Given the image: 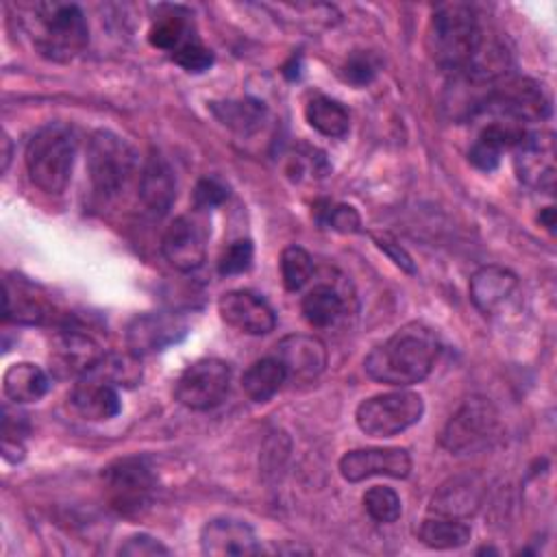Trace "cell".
I'll list each match as a JSON object with an SVG mask.
<instances>
[{"label": "cell", "mask_w": 557, "mask_h": 557, "mask_svg": "<svg viewBox=\"0 0 557 557\" xmlns=\"http://www.w3.org/2000/svg\"><path fill=\"white\" fill-rule=\"evenodd\" d=\"M72 405L87 420H109L122 409L117 387L94 374L78 376L72 389Z\"/></svg>", "instance_id": "21"}, {"label": "cell", "mask_w": 557, "mask_h": 557, "mask_svg": "<svg viewBox=\"0 0 557 557\" xmlns=\"http://www.w3.org/2000/svg\"><path fill=\"white\" fill-rule=\"evenodd\" d=\"M139 198L144 207L161 218L170 211L176 198V181L172 168L161 154H150L139 176Z\"/></svg>", "instance_id": "20"}, {"label": "cell", "mask_w": 557, "mask_h": 557, "mask_svg": "<svg viewBox=\"0 0 557 557\" xmlns=\"http://www.w3.org/2000/svg\"><path fill=\"white\" fill-rule=\"evenodd\" d=\"M411 470V457L405 448H357L339 459V474L348 483L372 476L405 479Z\"/></svg>", "instance_id": "12"}, {"label": "cell", "mask_w": 557, "mask_h": 557, "mask_svg": "<svg viewBox=\"0 0 557 557\" xmlns=\"http://www.w3.org/2000/svg\"><path fill=\"white\" fill-rule=\"evenodd\" d=\"M87 174L100 198H115L135 174V150L113 131H94L87 144Z\"/></svg>", "instance_id": "5"}, {"label": "cell", "mask_w": 557, "mask_h": 557, "mask_svg": "<svg viewBox=\"0 0 557 557\" xmlns=\"http://www.w3.org/2000/svg\"><path fill=\"white\" fill-rule=\"evenodd\" d=\"M472 531L466 524V520L457 518H444V516H429L418 531V537L424 546L435 550H448L459 548L470 540Z\"/></svg>", "instance_id": "24"}, {"label": "cell", "mask_w": 557, "mask_h": 557, "mask_svg": "<svg viewBox=\"0 0 557 557\" xmlns=\"http://www.w3.org/2000/svg\"><path fill=\"white\" fill-rule=\"evenodd\" d=\"M276 359L283 363L287 379L311 383L326 368V346L313 335H287L276 344Z\"/></svg>", "instance_id": "14"}, {"label": "cell", "mask_w": 557, "mask_h": 557, "mask_svg": "<svg viewBox=\"0 0 557 557\" xmlns=\"http://www.w3.org/2000/svg\"><path fill=\"white\" fill-rule=\"evenodd\" d=\"M518 289V276L503 265H483L470 278V300L483 315L500 313Z\"/></svg>", "instance_id": "17"}, {"label": "cell", "mask_w": 557, "mask_h": 557, "mask_svg": "<svg viewBox=\"0 0 557 557\" xmlns=\"http://www.w3.org/2000/svg\"><path fill=\"white\" fill-rule=\"evenodd\" d=\"M163 257L181 272H191L205 263L207 244L205 231L189 218H176L163 233L161 239Z\"/></svg>", "instance_id": "16"}, {"label": "cell", "mask_w": 557, "mask_h": 557, "mask_svg": "<svg viewBox=\"0 0 557 557\" xmlns=\"http://www.w3.org/2000/svg\"><path fill=\"white\" fill-rule=\"evenodd\" d=\"M228 189L218 178H200L194 189V202L198 209H211L224 202Z\"/></svg>", "instance_id": "38"}, {"label": "cell", "mask_w": 557, "mask_h": 557, "mask_svg": "<svg viewBox=\"0 0 557 557\" xmlns=\"http://www.w3.org/2000/svg\"><path fill=\"white\" fill-rule=\"evenodd\" d=\"M424 416V400L411 389H396L370 396L355 411L357 426L370 437H392Z\"/></svg>", "instance_id": "6"}, {"label": "cell", "mask_w": 557, "mask_h": 557, "mask_svg": "<svg viewBox=\"0 0 557 557\" xmlns=\"http://www.w3.org/2000/svg\"><path fill=\"white\" fill-rule=\"evenodd\" d=\"M200 550L209 557L255 555L261 550L250 524L237 518H213L200 531Z\"/></svg>", "instance_id": "15"}, {"label": "cell", "mask_w": 557, "mask_h": 557, "mask_svg": "<svg viewBox=\"0 0 557 557\" xmlns=\"http://www.w3.org/2000/svg\"><path fill=\"white\" fill-rule=\"evenodd\" d=\"M540 222H544L546 228L553 231V226H555V211H553V207H546L544 215H540Z\"/></svg>", "instance_id": "41"}, {"label": "cell", "mask_w": 557, "mask_h": 557, "mask_svg": "<svg viewBox=\"0 0 557 557\" xmlns=\"http://www.w3.org/2000/svg\"><path fill=\"white\" fill-rule=\"evenodd\" d=\"M2 387L9 400L22 405V403H35L39 400L48 387H50V379L48 374L30 363V361H15L4 370L2 376Z\"/></svg>", "instance_id": "22"}, {"label": "cell", "mask_w": 557, "mask_h": 557, "mask_svg": "<svg viewBox=\"0 0 557 557\" xmlns=\"http://www.w3.org/2000/svg\"><path fill=\"white\" fill-rule=\"evenodd\" d=\"M363 507L368 511V516L381 524H389L396 522L400 518L403 505H400V496L385 485H374L363 494Z\"/></svg>", "instance_id": "32"}, {"label": "cell", "mask_w": 557, "mask_h": 557, "mask_svg": "<svg viewBox=\"0 0 557 557\" xmlns=\"http://www.w3.org/2000/svg\"><path fill=\"white\" fill-rule=\"evenodd\" d=\"M252 242L250 239H237L233 242L220 257L218 261V270L222 276H233V274H242L252 265Z\"/></svg>", "instance_id": "33"}, {"label": "cell", "mask_w": 557, "mask_h": 557, "mask_svg": "<svg viewBox=\"0 0 557 557\" xmlns=\"http://www.w3.org/2000/svg\"><path fill=\"white\" fill-rule=\"evenodd\" d=\"M376 70H379L376 59L370 52H355L342 65V78L355 87H363L372 83V78L376 76Z\"/></svg>", "instance_id": "35"}, {"label": "cell", "mask_w": 557, "mask_h": 557, "mask_svg": "<svg viewBox=\"0 0 557 557\" xmlns=\"http://www.w3.org/2000/svg\"><path fill=\"white\" fill-rule=\"evenodd\" d=\"M117 553L126 555V557H157V555H168L170 548L163 546L157 537H152L148 533H137V535H131L117 548Z\"/></svg>", "instance_id": "37"}, {"label": "cell", "mask_w": 557, "mask_h": 557, "mask_svg": "<svg viewBox=\"0 0 557 557\" xmlns=\"http://www.w3.org/2000/svg\"><path fill=\"white\" fill-rule=\"evenodd\" d=\"M187 320L174 311H150L131 320L126 346L135 357L159 352L187 335Z\"/></svg>", "instance_id": "10"}, {"label": "cell", "mask_w": 557, "mask_h": 557, "mask_svg": "<svg viewBox=\"0 0 557 557\" xmlns=\"http://www.w3.org/2000/svg\"><path fill=\"white\" fill-rule=\"evenodd\" d=\"M307 122L326 137H344L350 126L348 111L333 98L315 96L305 107Z\"/></svg>", "instance_id": "27"}, {"label": "cell", "mask_w": 557, "mask_h": 557, "mask_svg": "<svg viewBox=\"0 0 557 557\" xmlns=\"http://www.w3.org/2000/svg\"><path fill=\"white\" fill-rule=\"evenodd\" d=\"M11 161V139L7 137V133L2 135V172H7Z\"/></svg>", "instance_id": "40"}, {"label": "cell", "mask_w": 557, "mask_h": 557, "mask_svg": "<svg viewBox=\"0 0 557 557\" xmlns=\"http://www.w3.org/2000/svg\"><path fill=\"white\" fill-rule=\"evenodd\" d=\"M46 305L39 296H35V292H30L28 287H17L13 289V285L9 281H4V320H15V322H24V324H35L41 322L48 313H46Z\"/></svg>", "instance_id": "30"}, {"label": "cell", "mask_w": 557, "mask_h": 557, "mask_svg": "<svg viewBox=\"0 0 557 557\" xmlns=\"http://www.w3.org/2000/svg\"><path fill=\"white\" fill-rule=\"evenodd\" d=\"M496 429V407L487 398L472 396L448 418L440 442L450 453H472L487 446Z\"/></svg>", "instance_id": "8"}, {"label": "cell", "mask_w": 557, "mask_h": 557, "mask_svg": "<svg viewBox=\"0 0 557 557\" xmlns=\"http://www.w3.org/2000/svg\"><path fill=\"white\" fill-rule=\"evenodd\" d=\"M513 168L518 178L533 189L553 191L555 187V139L553 133H527L513 146Z\"/></svg>", "instance_id": "11"}, {"label": "cell", "mask_w": 557, "mask_h": 557, "mask_svg": "<svg viewBox=\"0 0 557 557\" xmlns=\"http://www.w3.org/2000/svg\"><path fill=\"white\" fill-rule=\"evenodd\" d=\"M483 39L472 7L463 2L440 4L429 24L426 46L433 61L450 72L463 70L479 50Z\"/></svg>", "instance_id": "2"}, {"label": "cell", "mask_w": 557, "mask_h": 557, "mask_svg": "<svg viewBox=\"0 0 557 557\" xmlns=\"http://www.w3.org/2000/svg\"><path fill=\"white\" fill-rule=\"evenodd\" d=\"M437 352L440 342L433 329L422 322H409L372 348L363 368L368 376L379 383L407 387L431 374Z\"/></svg>", "instance_id": "1"}, {"label": "cell", "mask_w": 557, "mask_h": 557, "mask_svg": "<svg viewBox=\"0 0 557 557\" xmlns=\"http://www.w3.org/2000/svg\"><path fill=\"white\" fill-rule=\"evenodd\" d=\"M220 318L246 333V335H265L276 326V315L272 307L250 289H231L218 300Z\"/></svg>", "instance_id": "13"}, {"label": "cell", "mask_w": 557, "mask_h": 557, "mask_svg": "<svg viewBox=\"0 0 557 557\" xmlns=\"http://www.w3.org/2000/svg\"><path fill=\"white\" fill-rule=\"evenodd\" d=\"M172 59L187 72H205L213 63V52L194 37V39L185 41L181 48H176L172 52Z\"/></svg>", "instance_id": "34"}, {"label": "cell", "mask_w": 557, "mask_h": 557, "mask_svg": "<svg viewBox=\"0 0 557 557\" xmlns=\"http://www.w3.org/2000/svg\"><path fill=\"white\" fill-rule=\"evenodd\" d=\"M374 237V242H376V246L398 265V268H403L405 272H409V274H413L416 272V265H413V259H411V255L392 237V235H387V233H374L372 235Z\"/></svg>", "instance_id": "39"}, {"label": "cell", "mask_w": 557, "mask_h": 557, "mask_svg": "<svg viewBox=\"0 0 557 557\" xmlns=\"http://www.w3.org/2000/svg\"><path fill=\"white\" fill-rule=\"evenodd\" d=\"M133 352L120 355V352H104L100 361L85 374H94L115 387H133L141 381V366Z\"/></svg>", "instance_id": "29"}, {"label": "cell", "mask_w": 557, "mask_h": 557, "mask_svg": "<svg viewBox=\"0 0 557 557\" xmlns=\"http://www.w3.org/2000/svg\"><path fill=\"white\" fill-rule=\"evenodd\" d=\"M483 498V485L476 476H455L431 498L429 513L466 520L476 513Z\"/></svg>", "instance_id": "19"}, {"label": "cell", "mask_w": 557, "mask_h": 557, "mask_svg": "<svg viewBox=\"0 0 557 557\" xmlns=\"http://www.w3.org/2000/svg\"><path fill=\"white\" fill-rule=\"evenodd\" d=\"M231 387V366L222 359L207 357L189 363L174 387L176 400L194 411H205L224 400Z\"/></svg>", "instance_id": "9"}, {"label": "cell", "mask_w": 557, "mask_h": 557, "mask_svg": "<svg viewBox=\"0 0 557 557\" xmlns=\"http://www.w3.org/2000/svg\"><path fill=\"white\" fill-rule=\"evenodd\" d=\"M313 272V259L311 255L300 246H287L281 252V278L287 292H298Z\"/></svg>", "instance_id": "31"}, {"label": "cell", "mask_w": 557, "mask_h": 557, "mask_svg": "<svg viewBox=\"0 0 557 557\" xmlns=\"http://www.w3.org/2000/svg\"><path fill=\"white\" fill-rule=\"evenodd\" d=\"M344 302L337 296L335 289H331L329 285H318L311 292L305 294L302 302H300V311L302 318L315 326V329H324L331 326L339 315H342Z\"/></svg>", "instance_id": "28"}, {"label": "cell", "mask_w": 557, "mask_h": 557, "mask_svg": "<svg viewBox=\"0 0 557 557\" xmlns=\"http://www.w3.org/2000/svg\"><path fill=\"white\" fill-rule=\"evenodd\" d=\"M287 381L285 368L276 357L257 359L242 376L244 394L255 403L270 400Z\"/></svg>", "instance_id": "23"}, {"label": "cell", "mask_w": 557, "mask_h": 557, "mask_svg": "<svg viewBox=\"0 0 557 557\" xmlns=\"http://www.w3.org/2000/svg\"><path fill=\"white\" fill-rule=\"evenodd\" d=\"M102 355L104 352L89 335L78 331H63L54 339L50 361L59 376H83L100 361Z\"/></svg>", "instance_id": "18"}, {"label": "cell", "mask_w": 557, "mask_h": 557, "mask_svg": "<svg viewBox=\"0 0 557 557\" xmlns=\"http://www.w3.org/2000/svg\"><path fill=\"white\" fill-rule=\"evenodd\" d=\"M211 109L224 126H228V128H233L235 133H242V135L259 131L265 122V115H268L263 102L250 100V98L228 100V102H222V104H213Z\"/></svg>", "instance_id": "26"}, {"label": "cell", "mask_w": 557, "mask_h": 557, "mask_svg": "<svg viewBox=\"0 0 557 557\" xmlns=\"http://www.w3.org/2000/svg\"><path fill=\"white\" fill-rule=\"evenodd\" d=\"M102 483L109 505L124 516L139 513L154 492V474L141 457L115 459L104 468Z\"/></svg>", "instance_id": "7"}, {"label": "cell", "mask_w": 557, "mask_h": 557, "mask_svg": "<svg viewBox=\"0 0 557 557\" xmlns=\"http://www.w3.org/2000/svg\"><path fill=\"white\" fill-rule=\"evenodd\" d=\"M89 30L76 4L41 2L33 9V41L39 54L52 61L74 59L87 44Z\"/></svg>", "instance_id": "4"}, {"label": "cell", "mask_w": 557, "mask_h": 557, "mask_svg": "<svg viewBox=\"0 0 557 557\" xmlns=\"http://www.w3.org/2000/svg\"><path fill=\"white\" fill-rule=\"evenodd\" d=\"M76 157L74 133L65 124L41 126L26 146L28 178L46 194H61L70 178Z\"/></svg>", "instance_id": "3"}, {"label": "cell", "mask_w": 557, "mask_h": 557, "mask_svg": "<svg viewBox=\"0 0 557 557\" xmlns=\"http://www.w3.org/2000/svg\"><path fill=\"white\" fill-rule=\"evenodd\" d=\"M320 222L337 233H357L361 226V218L355 207L331 202H326V207L320 209Z\"/></svg>", "instance_id": "36"}, {"label": "cell", "mask_w": 557, "mask_h": 557, "mask_svg": "<svg viewBox=\"0 0 557 557\" xmlns=\"http://www.w3.org/2000/svg\"><path fill=\"white\" fill-rule=\"evenodd\" d=\"M187 17H189V15H187L183 9L168 7L165 13H161V15L154 17V22H152V26H150V33H148V41H150L154 48L174 52V50L181 48L185 41L194 39L191 24H189Z\"/></svg>", "instance_id": "25"}]
</instances>
